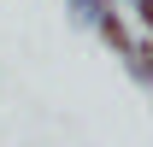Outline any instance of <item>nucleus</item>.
<instances>
[{
  "instance_id": "1",
  "label": "nucleus",
  "mask_w": 153,
  "mask_h": 147,
  "mask_svg": "<svg viewBox=\"0 0 153 147\" xmlns=\"http://www.w3.org/2000/svg\"><path fill=\"white\" fill-rule=\"evenodd\" d=\"M100 36H106V47H118V53H130V36H124V24H118L112 12L100 18Z\"/></svg>"
},
{
  "instance_id": "2",
  "label": "nucleus",
  "mask_w": 153,
  "mask_h": 147,
  "mask_svg": "<svg viewBox=\"0 0 153 147\" xmlns=\"http://www.w3.org/2000/svg\"><path fill=\"white\" fill-rule=\"evenodd\" d=\"M130 65H135V76H147V82H153V41H147V47H135Z\"/></svg>"
},
{
  "instance_id": "3",
  "label": "nucleus",
  "mask_w": 153,
  "mask_h": 147,
  "mask_svg": "<svg viewBox=\"0 0 153 147\" xmlns=\"http://www.w3.org/2000/svg\"><path fill=\"white\" fill-rule=\"evenodd\" d=\"M141 24H147V30H153V0H141Z\"/></svg>"
}]
</instances>
